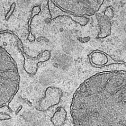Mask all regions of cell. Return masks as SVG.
<instances>
[{
  "mask_svg": "<svg viewBox=\"0 0 126 126\" xmlns=\"http://www.w3.org/2000/svg\"><path fill=\"white\" fill-rule=\"evenodd\" d=\"M74 126H126V72H102L84 82L70 107Z\"/></svg>",
  "mask_w": 126,
  "mask_h": 126,
  "instance_id": "obj_1",
  "label": "cell"
},
{
  "mask_svg": "<svg viewBox=\"0 0 126 126\" xmlns=\"http://www.w3.org/2000/svg\"><path fill=\"white\" fill-rule=\"evenodd\" d=\"M20 80L15 61L0 43V108L14 97L18 90Z\"/></svg>",
  "mask_w": 126,
  "mask_h": 126,
  "instance_id": "obj_2",
  "label": "cell"
},
{
  "mask_svg": "<svg viewBox=\"0 0 126 126\" xmlns=\"http://www.w3.org/2000/svg\"><path fill=\"white\" fill-rule=\"evenodd\" d=\"M64 11L76 16H90L99 10L105 0H53Z\"/></svg>",
  "mask_w": 126,
  "mask_h": 126,
  "instance_id": "obj_3",
  "label": "cell"
},
{
  "mask_svg": "<svg viewBox=\"0 0 126 126\" xmlns=\"http://www.w3.org/2000/svg\"><path fill=\"white\" fill-rule=\"evenodd\" d=\"M95 16L99 27V32L97 37L104 38L110 35L111 31V24L110 19L104 14L96 13Z\"/></svg>",
  "mask_w": 126,
  "mask_h": 126,
  "instance_id": "obj_4",
  "label": "cell"
},
{
  "mask_svg": "<svg viewBox=\"0 0 126 126\" xmlns=\"http://www.w3.org/2000/svg\"><path fill=\"white\" fill-rule=\"evenodd\" d=\"M103 14L111 19L114 16V11L113 9L111 7H107L103 12Z\"/></svg>",
  "mask_w": 126,
  "mask_h": 126,
  "instance_id": "obj_5",
  "label": "cell"
}]
</instances>
